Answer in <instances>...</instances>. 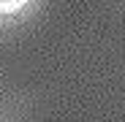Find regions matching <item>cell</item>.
Instances as JSON below:
<instances>
[{
  "mask_svg": "<svg viewBox=\"0 0 125 122\" xmlns=\"http://www.w3.org/2000/svg\"><path fill=\"white\" fill-rule=\"evenodd\" d=\"M30 0H0V16H14L19 14Z\"/></svg>",
  "mask_w": 125,
  "mask_h": 122,
  "instance_id": "cell-1",
  "label": "cell"
}]
</instances>
